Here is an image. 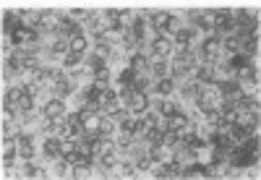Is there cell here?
Here are the masks:
<instances>
[{
    "label": "cell",
    "instance_id": "277c9868",
    "mask_svg": "<svg viewBox=\"0 0 261 180\" xmlns=\"http://www.w3.org/2000/svg\"><path fill=\"white\" fill-rule=\"evenodd\" d=\"M65 112H68V107H65V99L63 97H47L45 102H42V115L50 118V120L63 118Z\"/></svg>",
    "mask_w": 261,
    "mask_h": 180
},
{
    "label": "cell",
    "instance_id": "5b68a950",
    "mask_svg": "<svg viewBox=\"0 0 261 180\" xmlns=\"http://www.w3.org/2000/svg\"><path fill=\"white\" fill-rule=\"evenodd\" d=\"M196 37H199V29L196 27H180L170 39L178 50H186V47H191V44H196Z\"/></svg>",
    "mask_w": 261,
    "mask_h": 180
},
{
    "label": "cell",
    "instance_id": "7a4b0ae2",
    "mask_svg": "<svg viewBox=\"0 0 261 180\" xmlns=\"http://www.w3.org/2000/svg\"><path fill=\"white\" fill-rule=\"evenodd\" d=\"M125 107H128V112H134V115H144V112L151 107V97H149V92L134 89V92H130V97H125Z\"/></svg>",
    "mask_w": 261,
    "mask_h": 180
},
{
    "label": "cell",
    "instance_id": "ba28073f",
    "mask_svg": "<svg viewBox=\"0 0 261 180\" xmlns=\"http://www.w3.org/2000/svg\"><path fill=\"white\" fill-rule=\"evenodd\" d=\"M136 141H139V139L134 136V133L120 131V136H115V151H118L120 157H130V151H134Z\"/></svg>",
    "mask_w": 261,
    "mask_h": 180
},
{
    "label": "cell",
    "instance_id": "44dd1931",
    "mask_svg": "<svg viewBox=\"0 0 261 180\" xmlns=\"http://www.w3.org/2000/svg\"><path fill=\"white\" fill-rule=\"evenodd\" d=\"M76 151H79V139H63V144H60V157L71 160Z\"/></svg>",
    "mask_w": 261,
    "mask_h": 180
},
{
    "label": "cell",
    "instance_id": "8992f818",
    "mask_svg": "<svg viewBox=\"0 0 261 180\" xmlns=\"http://www.w3.org/2000/svg\"><path fill=\"white\" fill-rule=\"evenodd\" d=\"M60 144H63V139L58 136V133L45 136L42 139V157H45V160H58L60 157Z\"/></svg>",
    "mask_w": 261,
    "mask_h": 180
},
{
    "label": "cell",
    "instance_id": "6da1fadb",
    "mask_svg": "<svg viewBox=\"0 0 261 180\" xmlns=\"http://www.w3.org/2000/svg\"><path fill=\"white\" fill-rule=\"evenodd\" d=\"M199 63L196 60V53H193V44L186 50H175L170 55V76H175V79H188L191 68Z\"/></svg>",
    "mask_w": 261,
    "mask_h": 180
},
{
    "label": "cell",
    "instance_id": "9a60e30c",
    "mask_svg": "<svg viewBox=\"0 0 261 180\" xmlns=\"http://www.w3.org/2000/svg\"><path fill=\"white\" fill-rule=\"evenodd\" d=\"M21 24H24V16H21V11H3V34L18 29Z\"/></svg>",
    "mask_w": 261,
    "mask_h": 180
},
{
    "label": "cell",
    "instance_id": "e0dca14e",
    "mask_svg": "<svg viewBox=\"0 0 261 180\" xmlns=\"http://www.w3.org/2000/svg\"><path fill=\"white\" fill-rule=\"evenodd\" d=\"M21 16H24V24H27V27L39 29V27H42V18H45V11H39V8H27V11H21Z\"/></svg>",
    "mask_w": 261,
    "mask_h": 180
},
{
    "label": "cell",
    "instance_id": "ac0fdd59",
    "mask_svg": "<svg viewBox=\"0 0 261 180\" xmlns=\"http://www.w3.org/2000/svg\"><path fill=\"white\" fill-rule=\"evenodd\" d=\"M105 65H107V60H105V58H99V55H94V53H89V58H84V68L89 71L92 76H94L97 71H102Z\"/></svg>",
    "mask_w": 261,
    "mask_h": 180
},
{
    "label": "cell",
    "instance_id": "7c38bea8",
    "mask_svg": "<svg viewBox=\"0 0 261 180\" xmlns=\"http://www.w3.org/2000/svg\"><path fill=\"white\" fill-rule=\"evenodd\" d=\"M68 50H71V53H81V55H86V50H89V34H86V32H76V34H71V37H68Z\"/></svg>",
    "mask_w": 261,
    "mask_h": 180
},
{
    "label": "cell",
    "instance_id": "9c48e42d",
    "mask_svg": "<svg viewBox=\"0 0 261 180\" xmlns=\"http://www.w3.org/2000/svg\"><path fill=\"white\" fill-rule=\"evenodd\" d=\"M151 107H154V110L160 112L162 118H170V115H175L178 110H183V107H180L178 102H172L170 97H157L154 102H151Z\"/></svg>",
    "mask_w": 261,
    "mask_h": 180
},
{
    "label": "cell",
    "instance_id": "8fae6325",
    "mask_svg": "<svg viewBox=\"0 0 261 180\" xmlns=\"http://www.w3.org/2000/svg\"><path fill=\"white\" fill-rule=\"evenodd\" d=\"M128 65H130L136 73L149 71V53H146V50H134V53L128 55Z\"/></svg>",
    "mask_w": 261,
    "mask_h": 180
},
{
    "label": "cell",
    "instance_id": "3957f363",
    "mask_svg": "<svg viewBox=\"0 0 261 180\" xmlns=\"http://www.w3.org/2000/svg\"><path fill=\"white\" fill-rule=\"evenodd\" d=\"M37 139H39L37 131H24V133L16 139L21 160H34V154H37Z\"/></svg>",
    "mask_w": 261,
    "mask_h": 180
},
{
    "label": "cell",
    "instance_id": "4fadbf2b",
    "mask_svg": "<svg viewBox=\"0 0 261 180\" xmlns=\"http://www.w3.org/2000/svg\"><path fill=\"white\" fill-rule=\"evenodd\" d=\"M170 18H172V11H151V18H149V24L154 27L157 32L167 34V27H170Z\"/></svg>",
    "mask_w": 261,
    "mask_h": 180
},
{
    "label": "cell",
    "instance_id": "52a82bcc",
    "mask_svg": "<svg viewBox=\"0 0 261 180\" xmlns=\"http://www.w3.org/2000/svg\"><path fill=\"white\" fill-rule=\"evenodd\" d=\"M149 53L151 55H160V58H170L172 55V39L165 37V34H157L149 44Z\"/></svg>",
    "mask_w": 261,
    "mask_h": 180
},
{
    "label": "cell",
    "instance_id": "ffe728a7",
    "mask_svg": "<svg viewBox=\"0 0 261 180\" xmlns=\"http://www.w3.org/2000/svg\"><path fill=\"white\" fill-rule=\"evenodd\" d=\"M115 125H118L115 118L102 115V120H99V136H115Z\"/></svg>",
    "mask_w": 261,
    "mask_h": 180
},
{
    "label": "cell",
    "instance_id": "2e32d148",
    "mask_svg": "<svg viewBox=\"0 0 261 180\" xmlns=\"http://www.w3.org/2000/svg\"><path fill=\"white\" fill-rule=\"evenodd\" d=\"M24 94H27V86H8V89H6V94H3V105H13V107H18V102L24 99Z\"/></svg>",
    "mask_w": 261,
    "mask_h": 180
},
{
    "label": "cell",
    "instance_id": "d6986e66",
    "mask_svg": "<svg viewBox=\"0 0 261 180\" xmlns=\"http://www.w3.org/2000/svg\"><path fill=\"white\" fill-rule=\"evenodd\" d=\"M84 58H86V55H81V53H71V50H68L60 63H63V68H65V71H73V68H79V65H84Z\"/></svg>",
    "mask_w": 261,
    "mask_h": 180
},
{
    "label": "cell",
    "instance_id": "30bf717a",
    "mask_svg": "<svg viewBox=\"0 0 261 180\" xmlns=\"http://www.w3.org/2000/svg\"><path fill=\"white\" fill-rule=\"evenodd\" d=\"M201 86H204V84H199L196 79H186V81L180 84V97H183L188 105H193L196 97H199V92H201Z\"/></svg>",
    "mask_w": 261,
    "mask_h": 180
},
{
    "label": "cell",
    "instance_id": "7402d4cb",
    "mask_svg": "<svg viewBox=\"0 0 261 180\" xmlns=\"http://www.w3.org/2000/svg\"><path fill=\"white\" fill-rule=\"evenodd\" d=\"M68 16H71L73 21H79V24H81V21H86V18L92 16V11H86V8H71V11H68Z\"/></svg>",
    "mask_w": 261,
    "mask_h": 180
},
{
    "label": "cell",
    "instance_id": "5bb4252c",
    "mask_svg": "<svg viewBox=\"0 0 261 180\" xmlns=\"http://www.w3.org/2000/svg\"><path fill=\"white\" fill-rule=\"evenodd\" d=\"M18 157V144L16 139H3V167H13Z\"/></svg>",
    "mask_w": 261,
    "mask_h": 180
}]
</instances>
